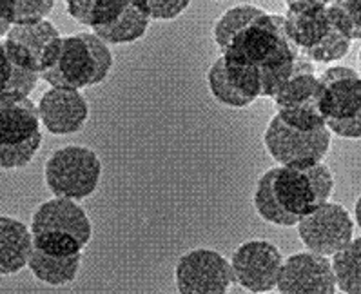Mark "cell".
<instances>
[{
  "instance_id": "obj_1",
  "label": "cell",
  "mask_w": 361,
  "mask_h": 294,
  "mask_svg": "<svg viewBox=\"0 0 361 294\" xmlns=\"http://www.w3.org/2000/svg\"><path fill=\"white\" fill-rule=\"evenodd\" d=\"M336 180L325 162L314 166H276L256 182L252 205L264 222L296 227L303 216L331 202Z\"/></svg>"
},
{
  "instance_id": "obj_2",
  "label": "cell",
  "mask_w": 361,
  "mask_h": 294,
  "mask_svg": "<svg viewBox=\"0 0 361 294\" xmlns=\"http://www.w3.org/2000/svg\"><path fill=\"white\" fill-rule=\"evenodd\" d=\"M220 55L252 66L262 75L264 94L272 98L296 73L302 53L287 33L285 17L264 11L220 49Z\"/></svg>"
},
{
  "instance_id": "obj_3",
  "label": "cell",
  "mask_w": 361,
  "mask_h": 294,
  "mask_svg": "<svg viewBox=\"0 0 361 294\" xmlns=\"http://www.w3.org/2000/svg\"><path fill=\"white\" fill-rule=\"evenodd\" d=\"M115 55L109 44L93 31H80L62 40L59 59L53 68L42 73V80L51 87L82 91L100 85L109 78Z\"/></svg>"
},
{
  "instance_id": "obj_4",
  "label": "cell",
  "mask_w": 361,
  "mask_h": 294,
  "mask_svg": "<svg viewBox=\"0 0 361 294\" xmlns=\"http://www.w3.org/2000/svg\"><path fill=\"white\" fill-rule=\"evenodd\" d=\"M0 166L4 171L24 169L42 145V120L31 98H0Z\"/></svg>"
},
{
  "instance_id": "obj_5",
  "label": "cell",
  "mask_w": 361,
  "mask_h": 294,
  "mask_svg": "<svg viewBox=\"0 0 361 294\" xmlns=\"http://www.w3.org/2000/svg\"><path fill=\"white\" fill-rule=\"evenodd\" d=\"M100 178V157L85 145L71 144L59 147L44 164V182L56 198L85 200L97 192Z\"/></svg>"
},
{
  "instance_id": "obj_6",
  "label": "cell",
  "mask_w": 361,
  "mask_h": 294,
  "mask_svg": "<svg viewBox=\"0 0 361 294\" xmlns=\"http://www.w3.org/2000/svg\"><path fill=\"white\" fill-rule=\"evenodd\" d=\"M322 113L329 131L343 140H361V75L347 66L319 73Z\"/></svg>"
},
{
  "instance_id": "obj_7",
  "label": "cell",
  "mask_w": 361,
  "mask_h": 294,
  "mask_svg": "<svg viewBox=\"0 0 361 294\" xmlns=\"http://www.w3.org/2000/svg\"><path fill=\"white\" fill-rule=\"evenodd\" d=\"M323 85L316 64L302 55L296 73L271 98L276 115L285 124L302 131L327 128L322 113Z\"/></svg>"
},
{
  "instance_id": "obj_8",
  "label": "cell",
  "mask_w": 361,
  "mask_h": 294,
  "mask_svg": "<svg viewBox=\"0 0 361 294\" xmlns=\"http://www.w3.org/2000/svg\"><path fill=\"white\" fill-rule=\"evenodd\" d=\"M329 128L302 131L285 124L274 113L264 133V145L278 166H314L325 162L332 145Z\"/></svg>"
},
{
  "instance_id": "obj_9",
  "label": "cell",
  "mask_w": 361,
  "mask_h": 294,
  "mask_svg": "<svg viewBox=\"0 0 361 294\" xmlns=\"http://www.w3.org/2000/svg\"><path fill=\"white\" fill-rule=\"evenodd\" d=\"M296 229L307 251L327 258H332L354 240L353 214L338 202H327L310 211L300 220Z\"/></svg>"
},
{
  "instance_id": "obj_10",
  "label": "cell",
  "mask_w": 361,
  "mask_h": 294,
  "mask_svg": "<svg viewBox=\"0 0 361 294\" xmlns=\"http://www.w3.org/2000/svg\"><path fill=\"white\" fill-rule=\"evenodd\" d=\"M233 283L231 260L214 249H191L174 265L178 294H229Z\"/></svg>"
},
{
  "instance_id": "obj_11",
  "label": "cell",
  "mask_w": 361,
  "mask_h": 294,
  "mask_svg": "<svg viewBox=\"0 0 361 294\" xmlns=\"http://www.w3.org/2000/svg\"><path fill=\"white\" fill-rule=\"evenodd\" d=\"M283 256L269 240L240 243L231 256V269L236 286L251 294H271L278 289Z\"/></svg>"
},
{
  "instance_id": "obj_12",
  "label": "cell",
  "mask_w": 361,
  "mask_h": 294,
  "mask_svg": "<svg viewBox=\"0 0 361 294\" xmlns=\"http://www.w3.org/2000/svg\"><path fill=\"white\" fill-rule=\"evenodd\" d=\"M211 97L220 106L245 109L264 94L262 75L252 66L220 55L205 73Z\"/></svg>"
},
{
  "instance_id": "obj_13",
  "label": "cell",
  "mask_w": 361,
  "mask_h": 294,
  "mask_svg": "<svg viewBox=\"0 0 361 294\" xmlns=\"http://www.w3.org/2000/svg\"><path fill=\"white\" fill-rule=\"evenodd\" d=\"M338 283L327 256L314 252H294L287 256L278 280L280 294H336Z\"/></svg>"
},
{
  "instance_id": "obj_14",
  "label": "cell",
  "mask_w": 361,
  "mask_h": 294,
  "mask_svg": "<svg viewBox=\"0 0 361 294\" xmlns=\"http://www.w3.org/2000/svg\"><path fill=\"white\" fill-rule=\"evenodd\" d=\"M39 115L42 125L53 137L77 135L87 124L90 104L77 90L49 87L39 98Z\"/></svg>"
},
{
  "instance_id": "obj_15",
  "label": "cell",
  "mask_w": 361,
  "mask_h": 294,
  "mask_svg": "<svg viewBox=\"0 0 361 294\" xmlns=\"http://www.w3.org/2000/svg\"><path fill=\"white\" fill-rule=\"evenodd\" d=\"M31 233H60L77 238L87 247L93 238V222L78 202L68 198H49L35 209L31 216Z\"/></svg>"
},
{
  "instance_id": "obj_16",
  "label": "cell",
  "mask_w": 361,
  "mask_h": 294,
  "mask_svg": "<svg viewBox=\"0 0 361 294\" xmlns=\"http://www.w3.org/2000/svg\"><path fill=\"white\" fill-rule=\"evenodd\" d=\"M283 17L287 33L302 55L314 49L331 30L329 2L322 0H289Z\"/></svg>"
},
{
  "instance_id": "obj_17",
  "label": "cell",
  "mask_w": 361,
  "mask_h": 294,
  "mask_svg": "<svg viewBox=\"0 0 361 294\" xmlns=\"http://www.w3.org/2000/svg\"><path fill=\"white\" fill-rule=\"evenodd\" d=\"M4 39L20 47L22 51L33 60V64L42 75L47 69L53 68L59 59L64 37L60 35L59 27L47 18V20L37 22V24L11 27V31Z\"/></svg>"
},
{
  "instance_id": "obj_18",
  "label": "cell",
  "mask_w": 361,
  "mask_h": 294,
  "mask_svg": "<svg viewBox=\"0 0 361 294\" xmlns=\"http://www.w3.org/2000/svg\"><path fill=\"white\" fill-rule=\"evenodd\" d=\"M35 251L31 227L9 214L0 216V274L13 276L30 265Z\"/></svg>"
},
{
  "instance_id": "obj_19",
  "label": "cell",
  "mask_w": 361,
  "mask_h": 294,
  "mask_svg": "<svg viewBox=\"0 0 361 294\" xmlns=\"http://www.w3.org/2000/svg\"><path fill=\"white\" fill-rule=\"evenodd\" d=\"M82 267V255L53 256L35 249L27 269L35 278L49 287H66L77 280Z\"/></svg>"
},
{
  "instance_id": "obj_20",
  "label": "cell",
  "mask_w": 361,
  "mask_h": 294,
  "mask_svg": "<svg viewBox=\"0 0 361 294\" xmlns=\"http://www.w3.org/2000/svg\"><path fill=\"white\" fill-rule=\"evenodd\" d=\"M66 13L91 31L111 26L128 9V0H68Z\"/></svg>"
},
{
  "instance_id": "obj_21",
  "label": "cell",
  "mask_w": 361,
  "mask_h": 294,
  "mask_svg": "<svg viewBox=\"0 0 361 294\" xmlns=\"http://www.w3.org/2000/svg\"><path fill=\"white\" fill-rule=\"evenodd\" d=\"M149 24H151V18L142 8L140 0H131L118 20L113 22L111 26L94 30L93 33L109 46H120V44H133L144 39Z\"/></svg>"
},
{
  "instance_id": "obj_22",
  "label": "cell",
  "mask_w": 361,
  "mask_h": 294,
  "mask_svg": "<svg viewBox=\"0 0 361 294\" xmlns=\"http://www.w3.org/2000/svg\"><path fill=\"white\" fill-rule=\"evenodd\" d=\"M56 2L53 0H4L0 6V35H6L15 26L37 24L47 20Z\"/></svg>"
},
{
  "instance_id": "obj_23",
  "label": "cell",
  "mask_w": 361,
  "mask_h": 294,
  "mask_svg": "<svg viewBox=\"0 0 361 294\" xmlns=\"http://www.w3.org/2000/svg\"><path fill=\"white\" fill-rule=\"evenodd\" d=\"M338 289L343 294H361V236L331 258Z\"/></svg>"
},
{
  "instance_id": "obj_24",
  "label": "cell",
  "mask_w": 361,
  "mask_h": 294,
  "mask_svg": "<svg viewBox=\"0 0 361 294\" xmlns=\"http://www.w3.org/2000/svg\"><path fill=\"white\" fill-rule=\"evenodd\" d=\"M0 73H2V94L0 98H30L39 85L42 75L0 51Z\"/></svg>"
},
{
  "instance_id": "obj_25",
  "label": "cell",
  "mask_w": 361,
  "mask_h": 294,
  "mask_svg": "<svg viewBox=\"0 0 361 294\" xmlns=\"http://www.w3.org/2000/svg\"><path fill=\"white\" fill-rule=\"evenodd\" d=\"M264 11L265 9L255 4H238L224 11L213 26V40L218 49H221L245 24H249L252 18H256Z\"/></svg>"
},
{
  "instance_id": "obj_26",
  "label": "cell",
  "mask_w": 361,
  "mask_h": 294,
  "mask_svg": "<svg viewBox=\"0 0 361 294\" xmlns=\"http://www.w3.org/2000/svg\"><path fill=\"white\" fill-rule=\"evenodd\" d=\"M350 47H353V40L331 22L327 37L303 56H307L314 64H334V62H341L350 53Z\"/></svg>"
},
{
  "instance_id": "obj_27",
  "label": "cell",
  "mask_w": 361,
  "mask_h": 294,
  "mask_svg": "<svg viewBox=\"0 0 361 294\" xmlns=\"http://www.w3.org/2000/svg\"><path fill=\"white\" fill-rule=\"evenodd\" d=\"M33 240L35 249L53 256H78L85 249L77 238L60 233H37Z\"/></svg>"
},
{
  "instance_id": "obj_28",
  "label": "cell",
  "mask_w": 361,
  "mask_h": 294,
  "mask_svg": "<svg viewBox=\"0 0 361 294\" xmlns=\"http://www.w3.org/2000/svg\"><path fill=\"white\" fill-rule=\"evenodd\" d=\"M151 20H174L189 9V0H140Z\"/></svg>"
},
{
  "instance_id": "obj_29",
  "label": "cell",
  "mask_w": 361,
  "mask_h": 294,
  "mask_svg": "<svg viewBox=\"0 0 361 294\" xmlns=\"http://www.w3.org/2000/svg\"><path fill=\"white\" fill-rule=\"evenodd\" d=\"M353 24V40H361V0H340Z\"/></svg>"
},
{
  "instance_id": "obj_30",
  "label": "cell",
  "mask_w": 361,
  "mask_h": 294,
  "mask_svg": "<svg viewBox=\"0 0 361 294\" xmlns=\"http://www.w3.org/2000/svg\"><path fill=\"white\" fill-rule=\"evenodd\" d=\"M354 222L357 223V227H360L361 231V195L357 196L356 205H354Z\"/></svg>"
},
{
  "instance_id": "obj_31",
  "label": "cell",
  "mask_w": 361,
  "mask_h": 294,
  "mask_svg": "<svg viewBox=\"0 0 361 294\" xmlns=\"http://www.w3.org/2000/svg\"><path fill=\"white\" fill-rule=\"evenodd\" d=\"M357 62H360V75H361V49L360 53H357Z\"/></svg>"
}]
</instances>
